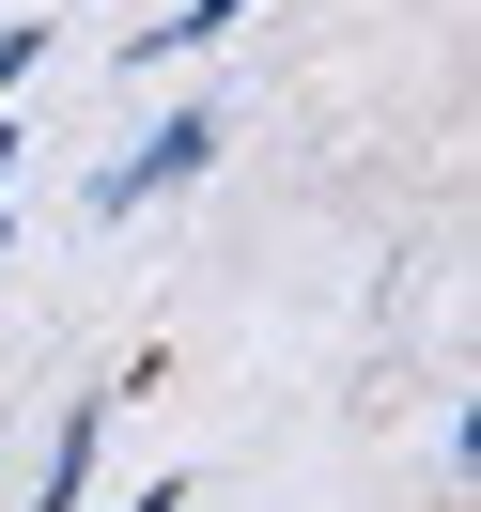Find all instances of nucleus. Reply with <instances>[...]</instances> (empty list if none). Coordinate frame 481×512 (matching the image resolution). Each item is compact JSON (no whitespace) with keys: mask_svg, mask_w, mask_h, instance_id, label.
<instances>
[{"mask_svg":"<svg viewBox=\"0 0 481 512\" xmlns=\"http://www.w3.org/2000/svg\"><path fill=\"white\" fill-rule=\"evenodd\" d=\"M218 109H171V125H140V156H109L94 171V218H140V202H171V187H187V171H218Z\"/></svg>","mask_w":481,"mask_h":512,"instance_id":"1","label":"nucleus"},{"mask_svg":"<svg viewBox=\"0 0 481 512\" xmlns=\"http://www.w3.org/2000/svg\"><path fill=\"white\" fill-rule=\"evenodd\" d=\"M94 435H109V388H78V419L47 435V481H32V512H78V497H94Z\"/></svg>","mask_w":481,"mask_h":512,"instance_id":"2","label":"nucleus"},{"mask_svg":"<svg viewBox=\"0 0 481 512\" xmlns=\"http://www.w3.org/2000/svg\"><path fill=\"white\" fill-rule=\"evenodd\" d=\"M233 16H249V0H187V16H156V32H140V47H125V63H187V47H218V32H233Z\"/></svg>","mask_w":481,"mask_h":512,"instance_id":"3","label":"nucleus"},{"mask_svg":"<svg viewBox=\"0 0 481 512\" xmlns=\"http://www.w3.org/2000/svg\"><path fill=\"white\" fill-rule=\"evenodd\" d=\"M47 47H63V32H47V16H0V94H16V78H32Z\"/></svg>","mask_w":481,"mask_h":512,"instance_id":"4","label":"nucleus"},{"mask_svg":"<svg viewBox=\"0 0 481 512\" xmlns=\"http://www.w3.org/2000/svg\"><path fill=\"white\" fill-rule=\"evenodd\" d=\"M16 156H32V125H0V202H16Z\"/></svg>","mask_w":481,"mask_h":512,"instance_id":"5","label":"nucleus"},{"mask_svg":"<svg viewBox=\"0 0 481 512\" xmlns=\"http://www.w3.org/2000/svg\"><path fill=\"white\" fill-rule=\"evenodd\" d=\"M125 512H187V481H140V497H125Z\"/></svg>","mask_w":481,"mask_h":512,"instance_id":"6","label":"nucleus"},{"mask_svg":"<svg viewBox=\"0 0 481 512\" xmlns=\"http://www.w3.org/2000/svg\"><path fill=\"white\" fill-rule=\"evenodd\" d=\"M0 264H16V202H0Z\"/></svg>","mask_w":481,"mask_h":512,"instance_id":"7","label":"nucleus"}]
</instances>
